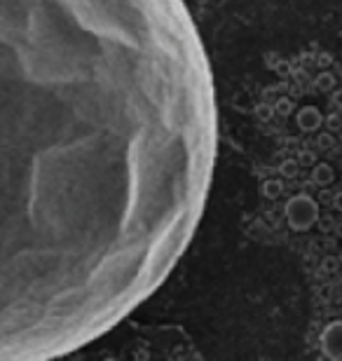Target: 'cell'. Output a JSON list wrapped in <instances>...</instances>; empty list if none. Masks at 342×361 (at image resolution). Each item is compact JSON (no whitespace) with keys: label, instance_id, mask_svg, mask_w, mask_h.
Here are the masks:
<instances>
[{"label":"cell","instance_id":"obj_1","mask_svg":"<svg viewBox=\"0 0 342 361\" xmlns=\"http://www.w3.org/2000/svg\"><path fill=\"white\" fill-rule=\"evenodd\" d=\"M216 155L185 0H0V361L136 312L190 247Z\"/></svg>","mask_w":342,"mask_h":361},{"label":"cell","instance_id":"obj_2","mask_svg":"<svg viewBox=\"0 0 342 361\" xmlns=\"http://www.w3.org/2000/svg\"><path fill=\"white\" fill-rule=\"evenodd\" d=\"M324 352L333 359H342V322L331 324L324 331Z\"/></svg>","mask_w":342,"mask_h":361}]
</instances>
